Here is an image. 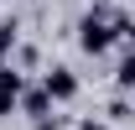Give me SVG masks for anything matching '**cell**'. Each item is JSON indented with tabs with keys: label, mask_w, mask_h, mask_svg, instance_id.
Here are the masks:
<instances>
[{
	"label": "cell",
	"mask_w": 135,
	"mask_h": 130,
	"mask_svg": "<svg viewBox=\"0 0 135 130\" xmlns=\"http://www.w3.org/2000/svg\"><path fill=\"white\" fill-rule=\"evenodd\" d=\"M78 47H83L88 57H104V52L114 47V31H109V11H104V5H94V11L78 21Z\"/></svg>",
	"instance_id": "obj_1"
},
{
	"label": "cell",
	"mask_w": 135,
	"mask_h": 130,
	"mask_svg": "<svg viewBox=\"0 0 135 130\" xmlns=\"http://www.w3.org/2000/svg\"><path fill=\"white\" fill-rule=\"evenodd\" d=\"M36 89H42L52 104H68V99H78V73H73V68H62V63H52L47 73H42V83H36Z\"/></svg>",
	"instance_id": "obj_2"
},
{
	"label": "cell",
	"mask_w": 135,
	"mask_h": 130,
	"mask_svg": "<svg viewBox=\"0 0 135 130\" xmlns=\"http://www.w3.org/2000/svg\"><path fill=\"white\" fill-rule=\"evenodd\" d=\"M21 89H26V73H16V68L5 63V68H0V120H5V114H16Z\"/></svg>",
	"instance_id": "obj_3"
},
{
	"label": "cell",
	"mask_w": 135,
	"mask_h": 130,
	"mask_svg": "<svg viewBox=\"0 0 135 130\" xmlns=\"http://www.w3.org/2000/svg\"><path fill=\"white\" fill-rule=\"evenodd\" d=\"M16 109H21V114L36 125V120H52V99L42 94L36 83H26V89H21V99H16Z\"/></svg>",
	"instance_id": "obj_4"
},
{
	"label": "cell",
	"mask_w": 135,
	"mask_h": 130,
	"mask_svg": "<svg viewBox=\"0 0 135 130\" xmlns=\"http://www.w3.org/2000/svg\"><path fill=\"white\" fill-rule=\"evenodd\" d=\"M16 47H21V16H0V57L11 63Z\"/></svg>",
	"instance_id": "obj_5"
},
{
	"label": "cell",
	"mask_w": 135,
	"mask_h": 130,
	"mask_svg": "<svg viewBox=\"0 0 135 130\" xmlns=\"http://www.w3.org/2000/svg\"><path fill=\"white\" fill-rule=\"evenodd\" d=\"M114 83H119V89H130V83H135V63H130V57H119V63H114Z\"/></svg>",
	"instance_id": "obj_6"
},
{
	"label": "cell",
	"mask_w": 135,
	"mask_h": 130,
	"mask_svg": "<svg viewBox=\"0 0 135 130\" xmlns=\"http://www.w3.org/2000/svg\"><path fill=\"white\" fill-rule=\"evenodd\" d=\"M109 120H130V99H114L109 104Z\"/></svg>",
	"instance_id": "obj_7"
},
{
	"label": "cell",
	"mask_w": 135,
	"mask_h": 130,
	"mask_svg": "<svg viewBox=\"0 0 135 130\" xmlns=\"http://www.w3.org/2000/svg\"><path fill=\"white\" fill-rule=\"evenodd\" d=\"M78 130H109V125H99V120H78Z\"/></svg>",
	"instance_id": "obj_8"
},
{
	"label": "cell",
	"mask_w": 135,
	"mask_h": 130,
	"mask_svg": "<svg viewBox=\"0 0 135 130\" xmlns=\"http://www.w3.org/2000/svg\"><path fill=\"white\" fill-rule=\"evenodd\" d=\"M36 130H62V125H57V120H36Z\"/></svg>",
	"instance_id": "obj_9"
}]
</instances>
